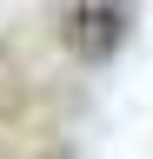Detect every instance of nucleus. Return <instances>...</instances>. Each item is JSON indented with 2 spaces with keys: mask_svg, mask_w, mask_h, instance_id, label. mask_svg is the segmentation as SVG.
Segmentation results:
<instances>
[{
  "mask_svg": "<svg viewBox=\"0 0 153 159\" xmlns=\"http://www.w3.org/2000/svg\"><path fill=\"white\" fill-rule=\"evenodd\" d=\"M67 53H80V60H113L120 53V40H127V7L120 0H80V7L67 13Z\"/></svg>",
  "mask_w": 153,
  "mask_h": 159,
  "instance_id": "1",
  "label": "nucleus"
}]
</instances>
